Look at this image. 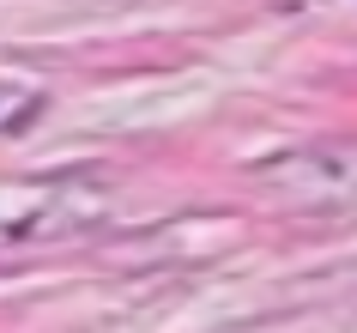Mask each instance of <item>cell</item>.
<instances>
[{
    "label": "cell",
    "instance_id": "cell-2",
    "mask_svg": "<svg viewBox=\"0 0 357 333\" xmlns=\"http://www.w3.org/2000/svg\"><path fill=\"white\" fill-rule=\"evenodd\" d=\"M261 182L297 206H339L357 194V140L333 146H297L261 164Z\"/></svg>",
    "mask_w": 357,
    "mask_h": 333
},
{
    "label": "cell",
    "instance_id": "cell-1",
    "mask_svg": "<svg viewBox=\"0 0 357 333\" xmlns=\"http://www.w3.org/2000/svg\"><path fill=\"white\" fill-rule=\"evenodd\" d=\"M97 212V194L79 176H55V182H19L0 188V249L13 242H37V237H61Z\"/></svg>",
    "mask_w": 357,
    "mask_h": 333
}]
</instances>
